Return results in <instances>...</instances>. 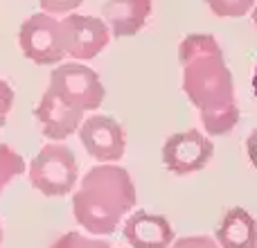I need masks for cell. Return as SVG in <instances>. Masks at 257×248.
Returning <instances> with one entry per match:
<instances>
[{
	"mask_svg": "<svg viewBox=\"0 0 257 248\" xmlns=\"http://www.w3.org/2000/svg\"><path fill=\"white\" fill-rule=\"evenodd\" d=\"M214 241L219 248H257V221L244 208H230L223 214Z\"/></svg>",
	"mask_w": 257,
	"mask_h": 248,
	"instance_id": "7c38bea8",
	"label": "cell"
},
{
	"mask_svg": "<svg viewBox=\"0 0 257 248\" xmlns=\"http://www.w3.org/2000/svg\"><path fill=\"white\" fill-rule=\"evenodd\" d=\"M48 90H52L72 108H79L81 113L97 111L106 95L99 75L81 61L61 63L54 68L50 75Z\"/></svg>",
	"mask_w": 257,
	"mask_h": 248,
	"instance_id": "277c9868",
	"label": "cell"
},
{
	"mask_svg": "<svg viewBox=\"0 0 257 248\" xmlns=\"http://www.w3.org/2000/svg\"><path fill=\"white\" fill-rule=\"evenodd\" d=\"M154 0H106L102 7V21L111 36L126 39L136 36L149 21Z\"/></svg>",
	"mask_w": 257,
	"mask_h": 248,
	"instance_id": "8fae6325",
	"label": "cell"
},
{
	"mask_svg": "<svg viewBox=\"0 0 257 248\" xmlns=\"http://www.w3.org/2000/svg\"><path fill=\"white\" fill-rule=\"evenodd\" d=\"M122 235L131 248H169L176 239L167 217L151 214L147 210H138L126 217Z\"/></svg>",
	"mask_w": 257,
	"mask_h": 248,
	"instance_id": "30bf717a",
	"label": "cell"
},
{
	"mask_svg": "<svg viewBox=\"0 0 257 248\" xmlns=\"http://www.w3.org/2000/svg\"><path fill=\"white\" fill-rule=\"evenodd\" d=\"M18 45L23 54L36 66H54V63H61L66 57L59 21L45 12L32 14L30 18L23 21L18 30Z\"/></svg>",
	"mask_w": 257,
	"mask_h": 248,
	"instance_id": "5b68a950",
	"label": "cell"
},
{
	"mask_svg": "<svg viewBox=\"0 0 257 248\" xmlns=\"http://www.w3.org/2000/svg\"><path fill=\"white\" fill-rule=\"evenodd\" d=\"M12 106H14V88L7 81L0 79V129L7 122L9 113H12Z\"/></svg>",
	"mask_w": 257,
	"mask_h": 248,
	"instance_id": "ac0fdd59",
	"label": "cell"
},
{
	"mask_svg": "<svg viewBox=\"0 0 257 248\" xmlns=\"http://www.w3.org/2000/svg\"><path fill=\"white\" fill-rule=\"evenodd\" d=\"M210 7V12L214 16L221 18H241L253 9V5L257 0H203Z\"/></svg>",
	"mask_w": 257,
	"mask_h": 248,
	"instance_id": "5bb4252c",
	"label": "cell"
},
{
	"mask_svg": "<svg viewBox=\"0 0 257 248\" xmlns=\"http://www.w3.org/2000/svg\"><path fill=\"white\" fill-rule=\"evenodd\" d=\"M138 192L131 174L117 163H97L81 176L72 194V214L90 235L106 237L136 208Z\"/></svg>",
	"mask_w": 257,
	"mask_h": 248,
	"instance_id": "7a4b0ae2",
	"label": "cell"
},
{
	"mask_svg": "<svg viewBox=\"0 0 257 248\" xmlns=\"http://www.w3.org/2000/svg\"><path fill=\"white\" fill-rule=\"evenodd\" d=\"M79 140L90 158L97 163H120L126 149V133L122 124L108 115H90L77 129Z\"/></svg>",
	"mask_w": 257,
	"mask_h": 248,
	"instance_id": "ba28073f",
	"label": "cell"
},
{
	"mask_svg": "<svg viewBox=\"0 0 257 248\" xmlns=\"http://www.w3.org/2000/svg\"><path fill=\"white\" fill-rule=\"evenodd\" d=\"M61 43L66 57H72L77 61L95 59L111 41L106 23L102 18L84 16V14H66L63 21H59Z\"/></svg>",
	"mask_w": 257,
	"mask_h": 248,
	"instance_id": "8992f818",
	"label": "cell"
},
{
	"mask_svg": "<svg viewBox=\"0 0 257 248\" xmlns=\"http://www.w3.org/2000/svg\"><path fill=\"white\" fill-rule=\"evenodd\" d=\"M84 0H39L41 9L50 16H66V14H72Z\"/></svg>",
	"mask_w": 257,
	"mask_h": 248,
	"instance_id": "2e32d148",
	"label": "cell"
},
{
	"mask_svg": "<svg viewBox=\"0 0 257 248\" xmlns=\"http://www.w3.org/2000/svg\"><path fill=\"white\" fill-rule=\"evenodd\" d=\"M0 244H3V226H0Z\"/></svg>",
	"mask_w": 257,
	"mask_h": 248,
	"instance_id": "7402d4cb",
	"label": "cell"
},
{
	"mask_svg": "<svg viewBox=\"0 0 257 248\" xmlns=\"http://www.w3.org/2000/svg\"><path fill=\"white\" fill-rule=\"evenodd\" d=\"M25 169H27V165H25V160H23V156L18 154L14 147L0 142V194H3L5 187L16 176H21Z\"/></svg>",
	"mask_w": 257,
	"mask_h": 248,
	"instance_id": "4fadbf2b",
	"label": "cell"
},
{
	"mask_svg": "<svg viewBox=\"0 0 257 248\" xmlns=\"http://www.w3.org/2000/svg\"><path fill=\"white\" fill-rule=\"evenodd\" d=\"M253 93H255V99H257V66H255V72H253Z\"/></svg>",
	"mask_w": 257,
	"mask_h": 248,
	"instance_id": "ffe728a7",
	"label": "cell"
},
{
	"mask_svg": "<svg viewBox=\"0 0 257 248\" xmlns=\"http://www.w3.org/2000/svg\"><path fill=\"white\" fill-rule=\"evenodd\" d=\"M250 12H253V25H255V30H257V3L253 5V9H250Z\"/></svg>",
	"mask_w": 257,
	"mask_h": 248,
	"instance_id": "44dd1931",
	"label": "cell"
},
{
	"mask_svg": "<svg viewBox=\"0 0 257 248\" xmlns=\"http://www.w3.org/2000/svg\"><path fill=\"white\" fill-rule=\"evenodd\" d=\"M183 93L199 111L208 136H228L239 122L235 81L212 34H187L178 45Z\"/></svg>",
	"mask_w": 257,
	"mask_h": 248,
	"instance_id": "6da1fadb",
	"label": "cell"
},
{
	"mask_svg": "<svg viewBox=\"0 0 257 248\" xmlns=\"http://www.w3.org/2000/svg\"><path fill=\"white\" fill-rule=\"evenodd\" d=\"M160 154H163V163L169 172L185 176V174H194L208 167V163L214 156V145L205 133L187 129V131L172 133L165 140Z\"/></svg>",
	"mask_w": 257,
	"mask_h": 248,
	"instance_id": "52a82bcc",
	"label": "cell"
},
{
	"mask_svg": "<svg viewBox=\"0 0 257 248\" xmlns=\"http://www.w3.org/2000/svg\"><path fill=\"white\" fill-rule=\"evenodd\" d=\"M169 248H219V244L212 239V237L192 235V237H181V239H174Z\"/></svg>",
	"mask_w": 257,
	"mask_h": 248,
	"instance_id": "e0dca14e",
	"label": "cell"
},
{
	"mask_svg": "<svg viewBox=\"0 0 257 248\" xmlns=\"http://www.w3.org/2000/svg\"><path fill=\"white\" fill-rule=\"evenodd\" d=\"M246 151H248V158L253 163V167L257 169V131H253L246 140Z\"/></svg>",
	"mask_w": 257,
	"mask_h": 248,
	"instance_id": "d6986e66",
	"label": "cell"
},
{
	"mask_svg": "<svg viewBox=\"0 0 257 248\" xmlns=\"http://www.w3.org/2000/svg\"><path fill=\"white\" fill-rule=\"evenodd\" d=\"M30 183L34 190L45 196H66L75 190L79 178V165L77 156L63 142H50L39 154L32 158L30 167Z\"/></svg>",
	"mask_w": 257,
	"mask_h": 248,
	"instance_id": "3957f363",
	"label": "cell"
},
{
	"mask_svg": "<svg viewBox=\"0 0 257 248\" xmlns=\"http://www.w3.org/2000/svg\"><path fill=\"white\" fill-rule=\"evenodd\" d=\"M34 115L39 120L41 129H43V136L50 138L52 142H61L66 138H70L84 122V113L79 108H72L70 104H66L52 90L43 93L41 102L34 108Z\"/></svg>",
	"mask_w": 257,
	"mask_h": 248,
	"instance_id": "9c48e42d",
	"label": "cell"
},
{
	"mask_svg": "<svg viewBox=\"0 0 257 248\" xmlns=\"http://www.w3.org/2000/svg\"><path fill=\"white\" fill-rule=\"evenodd\" d=\"M50 248H111V244L104 239H90L84 237L81 232H66L59 239H54V244Z\"/></svg>",
	"mask_w": 257,
	"mask_h": 248,
	"instance_id": "9a60e30c",
	"label": "cell"
}]
</instances>
